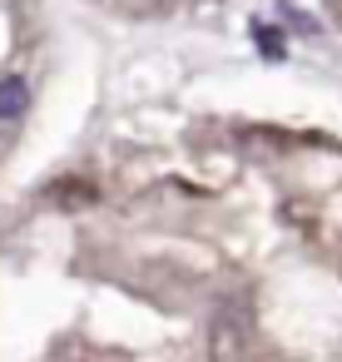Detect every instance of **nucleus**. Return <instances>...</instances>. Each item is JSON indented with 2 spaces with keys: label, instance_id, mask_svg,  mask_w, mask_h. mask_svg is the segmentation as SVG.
Instances as JSON below:
<instances>
[{
  "label": "nucleus",
  "instance_id": "f257e3e1",
  "mask_svg": "<svg viewBox=\"0 0 342 362\" xmlns=\"http://www.w3.org/2000/svg\"><path fill=\"white\" fill-rule=\"evenodd\" d=\"M30 110V85L20 80V75H6L0 80V124L6 119H20Z\"/></svg>",
  "mask_w": 342,
  "mask_h": 362
},
{
  "label": "nucleus",
  "instance_id": "f03ea898",
  "mask_svg": "<svg viewBox=\"0 0 342 362\" xmlns=\"http://www.w3.org/2000/svg\"><path fill=\"white\" fill-rule=\"evenodd\" d=\"M258 45H263V55H268V60H278V55H283V40H278V30H258Z\"/></svg>",
  "mask_w": 342,
  "mask_h": 362
}]
</instances>
